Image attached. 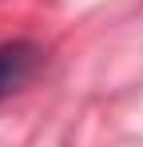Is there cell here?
<instances>
[{
  "instance_id": "obj_1",
  "label": "cell",
  "mask_w": 143,
  "mask_h": 147,
  "mask_svg": "<svg viewBox=\"0 0 143 147\" xmlns=\"http://www.w3.org/2000/svg\"><path fill=\"white\" fill-rule=\"evenodd\" d=\"M32 68H36V48L32 44H24V40L0 44V99L8 92H16L24 80L32 76Z\"/></svg>"
}]
</instances>
